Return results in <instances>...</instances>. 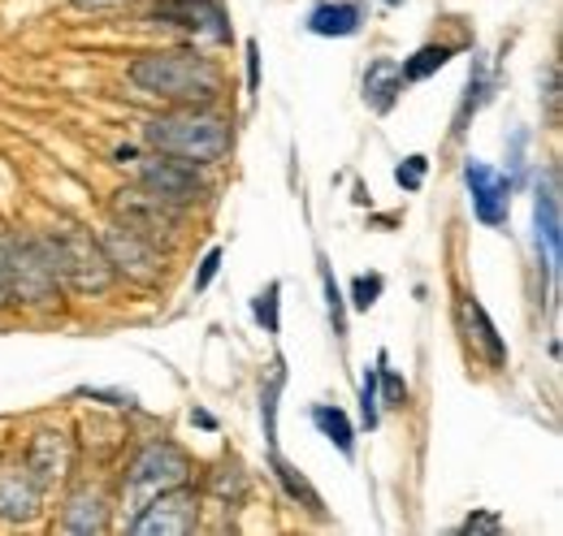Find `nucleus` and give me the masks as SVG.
<instances>
[{"label": "nucleus", "mask_w": 563, "mask_h": 536, "mask_svg": "<svg viewBox=\"0 0 563 536\" xmlns=\"http://www.w3.org/2000/svg\"><path fill=\"white\" fill-rule=\"evenodd\" d=\"M131 82L147 96L178 100V104H209L221 91L217 66L196 53H147L131 66Z\"/></svg>", "instance_id": "1"}, {"label": "nucleus", "mask_w": 563, "mask_h": 536, "mask_svg": "<svg viewBox=\"0 0 563 536\" xmlns=\"http://www.w3.org/2000/svg\"><path fill=\"white\" fill-rule=\"evenodd\" d=\"M143 138L161 156H174L187 165H212L230 152V122L212 113H165L143 126Z\"/></svg>", "instance_id": "2"}, {"label": "nucleus", "mask_w": 563, "mask_h": 536, "mask_svg": "<svg viewBox=\"0 0 563 536\" xmlns=\"http://www.w3.org/2000/svg\"><path fill=\"white\" fill-rule=\"evenodd\" d=\"M40 243H44L48 260L57 268V277H62L70 290H78V294H104V290L113 286V265H109L100 238H91L87 230H78V225H57V230L44 234Z\"/></svg>", "instance_id": "3"}, {"label": "nucleus", "mask_w": 563, "mask_h": 536, "mask_svg": "<svg viewBox=\"0 0 563 536\" xmlns=\"http://www.w3.org/2000/svg\"><path fill=\"white\" fill-rule=\"evenodd\" d=\"M4 252H9V294L18 303H31V308L53 303L62 277L48 260L44 243L40 238H13V243H4Z\"/></svg>", "instance_id": "4"}, {"label": "nucleus", "mask_w": 563, "mask_h": 536, "mask_svg": "<svg viewBox=\"0 0 563 536\" xmlns=\"http://www.w3.org/2000/svg\"><path fill=\"white\" fill-rule=\"evenodd\" d=\"M200 524V498L187 484L161 489L156 502L143 506V515L135 520V536H191Z\"/></svg>", "instance_id": "5"}, {"label": "nucleus", "mask_w": 563, "mask_h": 536, "mask_svg": "<svg viewBox=\"0 0 563 536\" xmlns=\"http://www.w3.org/2000/svg\"><path fill=\"white\" fill-rule=\"evenodd\" d=\"M100 247H104V256H109L113 272H126L131 281H156V277H161L156 243H152V238H143L140 230L122 225V221H118L113 230H104Z\"/></svg>", "instance_id": "6"}, {"label": "nucleus", "mask_w": 563, "mask_h": 536, "mask_svg": "<svg viewBox=\"0 0 563 536\" xmlns=\"http://www.w3.org/2000/svg\"><path fill=\"white\" fill-rule=\"evenodd\" d=\"M152 22L191 31L200 40H217V44L230 40V22H225V9L217 0H156L152 4Z\"/></svg>", "instance_id": "7"}, {"label": "nucleus", "mask_w": 563, "mask_h": 536, "mask_svg": "<svg viewBox=\"0 0 563 536\" xmlns=\"http://www.w3.org/2000/svg\"><path fill=\"white\" fill-rule=\"evenodd\" d=\"M187 455L174 446V442H152L135 459L131 468V489H147V493H161V489H174V484H187Z\"/></svg>", "instance_id": "8"}, {"label": "nucleus", "mask_w": 563, "mask_h": 536, "mask_svg": "<svg viewBox=\"0 0 563 536\" xmlns=\"http://www.w3.org/2000/svg\"><path fill=\"white\" fill-rule=\"evenodd\" d=\"M140 182H143V191H152L156 200H165V203H187L205 191L196 165H187V160H161V156L143 160Z\"/></svg>", "instance_id": "9"}, {"label": "nucleus", "mask_w": 563, "mask_h": 536, "mask_svg": "<svg viewBox=\"0 0 563 536\" xmlns=\"http://www.w3.org/2000/svg\"><path fill=\"white\" fill-rule=\"evenodd\" d=\"M464 182L473 191V212L482 225H503L507 221V203H511V178L494 174L486 160H468L464 165Z\"/></svg>", "instance_id": "10"}, {"label": "nucleus", "mask_w": 563, "mask_h": 536, "mask_svg": "<svg viewBox=\"0 0 563 536\" xmlns=\"http://www.w3.org/2000/svg\"><path fill=\"white\" fill-rule=\"evenodd\" d=\"M533 225H538V252L547 256V272L560 277L563 260V221H560V196H555V174L538 182L533 196Z\"/></svg>", "instance_id": "11"}, {"label": "nucleus", "mask_w": 563, "mask_h": 536, "mask_svg": "<svg viewBox=\"0 0 563 536\" xmlns=\"http://www.w3.org/2000/svg\"><path fill=\"white\" fill-rule=\"evenodd\" d=\"M70 464H74V446L66 433H35L31 455H26V471H31V480H35L40 489L66 480V476H70Z\"/></svg>", "instance_id": "12"}, {"label": "nucleus", "mask_w": 563, "mask_h": 536, "mask_svg": "<svg viewBox=\"0 0 563 536\" xmlns=\"http://www.w3.org/2000/svg\"><path fill=\"white\" fill-rule=\"evenodd\" d=\"M118 216H122V225L140 230L143 238H156L161 230H174L178 225L174 203L156 200L152 191H122L118 196Z\"/></svg>", "instance_id": "13"}, {"label": "nucleus", "mask_w": 563, "mask_h": 536, "mask_svg": "<svg viewBox=\"0 0 563 536\" xmlns=\"http://www.w3.org/2000/svg\"><path fill=\"white\" fill-rule=\"evenodd\" d=\"M40 511V484L26 468H0V520L22 524Z\"/></svg>", "instance_id": "14"}, {"label": "nucleus", "mask_w": 563, "mask_h": 536, "mask_svg": "<svg viewBox=\"0 0 563 536\" xmlns=\"http://www.w3.org/2000/svg\"><path fill=\"white\" fill-rule=\"evenodd\" d=\"M364 26V4L360 0H325L308 13V31L321 40H347Z\"/></svg>", "instance_id": "15"}, {"label": "nucleus", "mask_w": 563, "mask_h": 536, "mask_svg": "<svg viewBox=\"0 0 563 536\" xmlns=\"http://www.w3.org/2000/svg\"><path fill=\"white\" fill-rule=\"evenodd\" d=\"M399 91H404V66L395 57H377L373 66L364 69V104L373 113H390Z\"/></svg>", "instance_id": "16"}, {"label": "nucleus", "mask_w": 563, "mask_h": 536, "mask_svg": "<svg viewBox=\"0 0 563 536\" xmlns=\"http://www.w3.org/2000/svg\"><path fill=\"white\" fill-rule=\"evenodd\" d=\"M62 528L74 536H91V533H104L109 528V506H104V493L96 489H82L74 493L66 515H62Z\"/></svg>", "instance_id": "17"}, {"label": "nucleus", "mask_w": 563, "mask_h": 536, "mask_svg": "<svg viewBox=\"0 0 563 536\" xmlns=\"http://www.w3.org/2000/svg\"><path fill=\"white\" fill-rule=\"evenodd\" d=\"M312 424L339 446V455H355V433H352V420L339 411V406H330V402H321V406H312Z\"/></svg>", "instance_id": "18"}, {"label": "nucleus", "mask_w": 563, "mask_h": 536, "mask_svg": "<svg viewBox=\"0 0 563 536\" xmlns=\"http://www.w3.org/2000/svg\"><path fill=\"white\" fill-rule=\"evenodd\" d=\"M464 316H468V325H473V334L482 342V350H486V359H490L494 368H503L507 364V346H503V337L498 330L490 325V316H486V308L482 303H473V299H464Z\"/></svg>", "instance_id": "19"}, {"label": "nucleus", "mask_w": 563, "mask_h": 536, "mask_svg": "<svg viewBox=\"0 0 563 536\" xmlns=\"http://www.w3.org/2000/svg\"><path fill=\"white\" fill-rule=\"evenodd\" d=\"M269 468H274V476L282 480V489H286V493H290L295 502H303V506H308L312 515H321V493H317V489H312V484H308V480H303L299 471L290 468V464L282 459L278 450H269Z\"/></svg>", "instance_id": "20"}, {"label": "nucleus", "mask_w": 563, "mask_h": 536, "mask_svg": "<svg viewBox=\"0 0 563 536\" xmlns=\"http://www.w3.org/2000/svg\"><path fill=\"white\" fill-rule=\"evenodd\" d=\"M282 386H286V368H282V359L274 364V377H269V386L261 390V415H265V442H269V450H278V394Z\"/></svg>", "instance_id": "21"}, {"label": "nucleus", "mask_w": 563, "mask_h": 536, "mask_svg": "<svg viewBox=\"0 0 563 536\" xmlns=\"http://www.w3.org/2000/svg\"><path fill=\"white\" fill-rule=\"evenodd\" d=\"M451 57H455V48H446V44H424L417 57H408V66H404V82H424L429 74H438Z\"/></svg>", "instance_id": "22"}, {"label": "nucleus", "mask_w": 563, "mask_h": 536, "mask_svg": "<svg viewBox=\"0 0 563 536\" xmlns=\"http://www.w3.org/2000/svg\"><path fill=\"white\" fill-rule=\"evenodd\" d=\"M278 294H282V286L278 281H269L261 294H256V303H252V316L265 325V334H278L282 330V321H278Z\"/></svg>", "instance_id": "23"}, {"label": "nucleus", "mask_w": 563, "mask_h": 536, "mask_svg": "<svg viewBox=\"0 0 563 536\" xmlns=\"http://www.w3.org/2000/svg\"><path fill=\"white\" fill-rule=\"evenodd\" d=\"M377 386H382V394H377L382 406H404L408 402V386H404V377H395L386 368V355H377Z\"/></svg>", "instance_id": "24"}, {"label": "nucleus", "mask_w": 563, "mask_h": 536, "mask_svg": "<svg viewBox=\"0 0 563 536\" xmlns=\"http://www.w3.org/2000/svg\"><path fill=\"white\" fill-rule=\"evenodd\" d=\"M382 290H386V281H382V272H360L352 286V303L355 312H368L377 299H382Z\"/></svg>", "instance_id": "25"}, {"label": "nucleus", "mask_w": 563, "mask_h": 536, "mask_svg": "<svg viewBox=\"0 0 563 536\" xmlns=\"http://www.w3.org/2000/svg\"><path fill=\"white\" fill-rule=\"evenodd\" d=\"M360 415H364V428L373 433L377 420H382V402H377V368L364 372V386H360Z\"/></svg>", "instance_id": "26"}, {"label": "nucleus", "mask_w": 563, "mask_h": 536, "mask_svg": "<svg viewBox=\"0 0 563 536\" xmlns=\"http://www.w3.org/2000/svg\"><path fill=\"white\" fill-rule=\"evenodd\" d=\"M482 100H486V69L473 66V74H468V96H464V109H460V126H455V131H464L468 113H477V109H482Z\"/></svg>", "instance_id": "27"}, {"label": "nucleus", "mask_w": 563, "mask_h": 536, "mask_svg": "<svg viewBox=\"0 0 563 536\" xmlns=\"http://www.w3.org/2000/svg\"><path fill=\"white\" fill-rule=\"evenodd\" d=\"M424 169H429V156H408L399 169H395V182L404 191H421L424 187Z\"/></svg>", "instance_id": "28"}, {"label": "nucleus", "mask_w": 563, "mask_h": 536, "mask_svg": "<svg viewBox=\"0 0 563 536\" xmlns=\"http://www.w3.org/2000/svg\"><path fill=\"white\" fill-rule=\"evenodd\" d=\"M325 299H330V321H334V334L347 337V316H343V290H339V281L325 272Z\"/></svg>", "instance_id": "29"}, {"label": "nucleus", "mask_w": 563, "mask_h": 536, "mask_svg": "<svg viewBox=\"0 0 563 536\" xmlns=\"http://www.w3.org/2000/svg\"><path fill=\"white\" fill-rule=\"evenodd\" d=\"M217 268H221V247H212L209 256H205V265L196 272V290H209V281L217 277Z\"/></svg>", "instance_id": "30"}, {"label": "nucleus", "mask_w": 563, "mask_h": 536, "mask_svg": "<svg viewBox=\"0 0 563 536\" xmlns=\"http://www.w3.org/2000/svg\"><path fill=\"white\" fill-rule=\"evenodd\" d=\"M498 528H503V520H498V515H473V520H468L460 533L477 536V533H498Z\"/></svg>", "instance_id": "31"}, {"label": "nucleus", "mask_w": 563, "mask_h": 536, "mask_svg": "<svg viewBox=\"0 0 563 536\" xmlns=\"http://www.w3.org/2000/svg\"><path fill=\"white\" fill-rule=\"evenodd\" d=\"M4 303H13V294H9V252H4V243H0V308Z\"/></svg>", "instance_id": "32"}, {"label": "nucleus", "mask_w": 563, "mask_h": 536, "mask_svg": "<svg viewBox=\"0 0 563 536\" xmlns=\"http://www.w3.org/2000/svg\"><path fill=\"white\" fill-rule=\"evenodd\" d=\"M247 78H252V91L261 87V48L247 44Z\"/></svg>", "instance_id": "33"}, {"label": "nucleus", "mask_w": 563, "mask_h": 536, "mask_svg": "<svg viewBox=\"0 0 563 536\" xmlns=\"http://www.w3.org/2000/svg\"><path fill=\"white\" fill-rule=\"evenodd\" d=\"M82 394H87V399H109L113 402V406H131V394H113V390H82Z\"/></svg>", "instance_id": "34"}, {"label": "nucleus", "mask_w": 563, "mask_h": 536, "mask_svg": "<svg viewBox=\"0 0 563 536\" xmlns=\"http://www.w3.org/2000/svg\"><path fill=\"white\" fill-rule=\"evenodd\" d=\"M74 9H118V4H126V0H70Z\"/></svg>", "instance_id": "35"}, {"label": "nucleus", "mask_w": 563, "mask_h": 536, "mask_svg": "<svg viewBox=\"0 0 563 536\" xmlns=\"http://www.w3.org/2000/svg\"><path fill=\"white\" fill-rule=\"evenodd\" d=\"M191 424H200V428H217V420H212L209 411H200V406L191 411Z\"/></svg>", "instance_id": "36"}]
</instances>
